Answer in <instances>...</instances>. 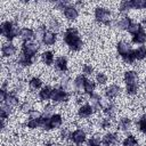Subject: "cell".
<instances>
[{"mask_svg": "<svg viewBox=\"0 0 146 146\" xmlns=\"http://www.w3.org/2000/svg\"><path fill=\"white\" fill-rule=\"evenodd\" d=\"M56 40H57V35H56V33L52 32V31H46V32L42 34V36H41V41H42V43L46 44V46H51V44H54V43L56 42Z\"/></svg>", "mask_w": 146, "mask_h": 146, "instance_id": "obj_11", "label": "cell"}, {"mask_svg": "<svg viewBox=\"0 0 146 146\" xmlns=\"http://www.w3.org/2000/svg\"><path fill=\"white\" fill-rule=\"evenodd\" d=\"M55 66L58 71L60 72H66L68 68V63H67V58L64 56H59L55 59Z\"/></svg>", "mask_w": 146, "mask_h": 146, "instance_id": "obj_18", "label": "cell"}, {"mask_svg": "<svg viewBox=\"0 0 146 146\" xmlns=\"http://www.w3.org/2000/svg\"><path fill=\"white\" fill-rule=\"evenodd\" d=\"M68 98H70V92H68V91H65V90L62 89L60 87L54 88L51 99H52L55 103H65V102L68 100Z\"/></svg>", "mask_w": 146, "mask_h": 146, "instance_id": "obj_5", "label": "cell"}, {"mask_svg": "<svg viewBox=\"0 0 146 146\" xmlns=\"http://www.w3.org/2000/svg\"><path fill=\"white\" fill-rule=\"evenodd\" d=\"M49 26H50V29H51V31L52 32H57V31H59V29H60V24L58 23V21L56 19V18H51L50 19V22H49Z\"/></svg>", "mask_w": 146, "mask_h": 146, "instance_id": "obj_42", "label": "cell"}, {"mask_svg": "<svg viewBox=\"0 0 146 146\" xmlns=\"http://www.w3.org/2000/svg\"><path fill=\"white\" fill-rule=\"evenodd\" d=\"M95 89H96V84H95V82L94 81H91V80H87V82H86V84H84V92L86 94H88L89 96L90 95H92L94 94V91H95Z\"/></svg>", "mask_w": 146, "mask_h": 146, "instance_id": "obj_33", "label": "cell"}, {"mask_svg": "<svg viewBox=\"0 0 146 146\" xmlns=\"http://www.w3.org/2000/svg\"><path fill=\"white\" fill-rule=\"evenodd\" d=\"M59 87H60L62 89H64L65 91H68V92H70L72 89H74V86H73V81H72L70 78H64V79H62Z\"/></svg>", "mask_w": 146, "mask_h": 146, "instance_id": "obj_28", "label": "cell"}, {"mask_svg": "<svg viewBox=\"0 0 146 146\" xmlns=\"http://www.w3.org/2000/svg\"><path fill=\"white\" fill-rule=\"evenodd\" d=\"M70 3L67 2V1H64V0H62V1H56L55 2V6L58 8V9H65V7H67Z\"/></svg>", "mask_w": 146, "mask_h": 146, "instance_id": "obj_47", "label": "cell"}, {"mask_svg": "<svg viewBox=\"0 0 146 146\" xmlns=\"http://www.w3.org/2000/svg\"><path fill=\"white\" fill-rule=\"evenodd\" d=\"M16 50H17V49H16L15 44L11 43V42L3 43L2 48H1V52H2L3 57H10V56L15 55V54H16Z\"/></svg>", "mask_w": 146, "mask_h": 146, "instance_id": "obj_17", "label": "cell"}, {"mask_svg": "<svg viewBox=\"0 0 146 146\" xmlns=\"http://www.w3.org/2000/svg\"><path fill=\"white\" fill-rule=\"evenodd\" d=\"M131 127V120L129 117H122L120 119L119 123H117V128L121 130V131H128Z\"/></svg>", "mask_w": 146, "mask_h": 146, "instance_id": "obj_26", "label": "cell"}, {"mask_svg": "<svg viewBox=\"0 0 146 146\" xmlns=\"http://www.w3.org/2000/svg\"><path fill=\"white\" fill-rule=\"evenodd\" d=\"M52 91L54 89L50 86H44L41 88V90L39 91V97L41 100H48L52 97Z\"/></svg>", "mask_w": 146, "mask_h": 146, "instance_id": "obj_20", "label": "cell"}, {"mask_svg": "<svg viewBox=\"0 0 146 146\" xmlns=\"http://www.w3.org/2000/svg\"><path fill=\"white\" fill-rule=\"evenodd\" d=\"M137 125H138L139 131H141L143 133H146V114L140 116V119L137 122Z\"/></svg>", "mask_w": 146, "mask_h": 146, "instance_id": "obj_39", "label": "cell"}, {"mask_svg": "<svg viewBox=\"0 0 146 146\" xmlns=\"http://www.w3.org/2000/svg\"><path fill=\"white\" fill-rule=\"evenodd\" d=\"M5 121H6V120H2V119H1V130H2V131H5V128H6Z\"/></svg>", "mask_w": 146, "mask_h": 146, "instance_id": "obj_49", "label": "cell"}, {"mask_svg": "<svg viewBox=\"0 0 146 146\" xmlns=\"http://www.w3.org/2000/svg\"><path fill=\"white\" fill-rule=\"evenodd\" d=\"M19 38L24 41V42H30L33 38H35V33L32 29L30 27H23L21 29V33H19Z\"/></svg>", "mask_w": 146, "mask_h": 146, "instance_id": "obj_14", "label": "cell"}, {"mask_svg": "<svg viewBox=\"0 0 146 146\" xmlns=\"http://www.w3.org/2000/svg\"><path fill=\"white\" fill-rule=\"evenodd\" d=\"M1 33H2L3 36H6V39L14 40L15 38H17L19 35L21 29L14 22H11V21H5L1 24Z\"/></svg>", "mask_w": 146, "mask_h": 146, "instance_id": "obj_3", "label": "cell"}, {"mask_svg": "<svg viewBox=\"0 0 146 146\" xmlns=\"http://www.w3.org/2000/svg\"><path fill=\"white\" fill-rule=\"evenodd\" d=\"M124 82L125 84L138 83V74L136 71H127L124 73Z\"/></svg>", "mask_w": 146, "mask_h": 146, "instance_id": "obj_21", "label": "cell"}, {"mask_svg": "<svg viewBox=\"0 0 146 146\" xmlns=\"http://www.w3.org/2000/svg\"><path fill=\"white\" fill-rule=\"evenodd\" d=\"M120 91H121L120 86H117V84H111L110 87L106 88V90H105V96H106L108 99H113V98H115V97L119 96Z\"/></svg>", "mask_w": 146, "mask_h": 146, "instance_id": "obj_16", "label": "cell"}, {"mask_svg": "<svg viewBox=\"0 0 146 146\" xmlns=\"http://www.w3.org/2000/svg\"><path fill=\"white\" fill-rule=\"evenodd\" d=\"M39 48H40V46L35 42H24L22 44V52L27 56L35 57L36 52L39 51Z\"/></svg>", "mask_w": 146, "mask_h": 146, "instance_id": "obj_6", "label": "cell"}, {"mask_svg": "<svg viewBox=\"0 0 146 146\" xmlns=\"http://www.w3.org/2000/svg\"><path fill=\"white\" fill-rule=\"evenodd\" d=\"M132 9H144L146 8V0H131Z\"/></svg>", "mask_w": 146, "mask_h": 146, "instance_id": "obj_37", "label": "cell"}, {"mask_svg": "<svg viewBox=\"0 0 146 146\" xmlns=\"http://www.w3.org/2000/svg\"><path fill=\"white\" fill-rule=\"evenodd\" d=\"M63 40L66 46L73 51H80L82 49L83 42L79 34V31L75 27H67L63 34Z\"/></svg>", "mask_w": 146, "mask_h": 146, "instance_id": "obj_1", "label": "cell"}, {"mask_svg": "<svg viewBox=\"0 0 146 146\" xmlns=\"http://www.w3.org/2000/svg\"><path fill=\"white\" fill-rule=\"evenodd\" d=\"M46 146H54L52 144H50V143H48V144H46Z\"/></svg>", "mask_w": 146, "mask_h": 146, "instance_id": "obj_51", "label": "cell"}, {"mask_svg": "<svg viewBox=\"0 0 146 146\" xmlns=\"http://www.w3.org/2000/svg\"><path fill=\"white\" fill-rule=\"evenodd\" d=\"M64 11V15L67 19L70 21H74L78 16H79V10L75 6H72V5H68L67 7H65V9L63 10Z\"/></svg>", "mask_w": 146, "mask_h": 146, "instance_id": "obj_13", "label": "cell"}, {"mask_svg": "<svg viewBox=\"0 0 146 146\" xmlns=\"http://www.w3.org/2000/svg\"><path fill=\"white\" fill-rule=\"evenodd\" d=\"M13 108L14 107H11V106H8L6 104H2L1 105V108H0V117L2 120H6L9 116V114L13 112Z\"/></svg>", "mask_w": 146, "mask_h": 146, "instance_id": "obj_31", "label": "cell"}, {"mask_svg": "<svg viewBox=\"0 0 146 146\" xmlns=\"http://www.w3.org/2000/svg\"><path fill=\"white\" fill-rule=\"evenodd\" d=\"M100 144H102V139H100V137L97 136V135H95V136H92V137L88 140L87 146H100Z\"/></svg>", "mask_w": 146, "mask_h": 146, "instance_id": "obj_40", "label": "cell"}, {"mask_svg": "<svg viewBox=\"0 0 146 146\" xmlns=\"http://www.w3.org/2000/svg\"><path fill=\"white\" fill-rule=\"evenodd\" d=\"M125 91L128 95L133 96L138 92V83H132V84H125Z\"/></svg>", "mask_w": 146, "mask_h": 146, "instance_id": "obj_36", "label": "cell"}, {"mask_svg": "<svg viewBox=\"0 0 146 146\" xmlns=\"http://www.w3.org/2000/svg\"><path fill=\"white\" fill-rule=\"evenodd\" d=\"M35 62V57H31V56H27L25 54H21L17 59H16V63L21 66V67H27V66H31L33 63Z\"/></svg>", "mask_w": 146, "mask_h": 146, "instance_id": "obj_8", "label": "cell"}, {"mask_svg": "<svg viewBox=\"0 0 146 146\" xmlns=\"http://www.w3.org/2000/svg\"><path fill=\"white\" fill-rule=\"evenodd\" d=\"M116 50H117V54L123 59V62H125L128 64H132L136 60L135 54H133V49L131 48V46L128 42L119 41L116 43Z\"/></svg>", "mask_w": 146, "mask_h": 146, "instance_id": "obj_2", "label": "cell"}, {"mask_svg": "<svg viewBox=\"0 0 146 146\" xmlns=\"http://www.w3.org/2000/svg\"><path fill=\"white\" fill-rule=\"evenodd\" d=\"M89 104L91 105V107H92L94 111H99V110H102L104 107L103 106V99H102V97L98 94H95V92L92 95H90Z\"/></svg>", "mask_w": 146, "mask_h": 146, "instance_id": "obj_9", "label": "cell"}, {"mask_svg": "<svg viewBox=\"0 0 146 146\" xmlns=\"http://www.w3.org/2000/svg\"><path fill=\"white\" fill-rule=\"evenodd\" d=\"M40 119H34V117H29V120L26 121V127L30 129H35V128H40Z\"/></svg>", "mask_w": 146, "mask_h": 146, "instance_id": "obj_34", "label": "cell"}, {"mask_svg": "<svg viewBox=\"0 0 146 146\" xmlns=\"http://www.w3.org/2000/svg\"><path fill=\"white\" fill-rule=\"evenodd\" d=\"M21 110H22V112L30 114V113L33 111V105H32L29 100H26V102H24V103L21 104Z\"/></svg>", "mask_w": 146, "mask_h": 146, "instance_id": "obj_41", "label": "cell"}, {"mask_svg": "<svg viewBox=\"0 0 146 146\" xmlns=\"http://www.w3.org/2000/svg\"><path fill=\"white\" fill-rule=\"evenodd\" d=\"M86 137H87V132L83 129H76L73 132H71L70 139L75 144V145H82L86 141Z\"/></svg>", "mask_w": 146, "mask_h": 146, "instance_id": "obj_7", "label": "cell"}, {"mask_svg": "<svg viewBox=\"0 0 146 146\" xmlns=\"http://www.w3.org/2000/svg\"><path fill=\"white\" fill-rule=\"evenodd\" d=\"M132 42L137 44H144L146 42V31L143 29L135 35H132Z\"/></svg>", "mask_w": 146, "mask_h": 146, "instance_id": "obj_24", "label": "cell"}, {"mask_svg": "<svg viewBox=\"0 0 146 146\" xmlns=\"http://www.w3.org/2000/svg\"><path fill=\"white\" fill-rule=\"evenodd\" d=\"M1 103H2V104H6V105H8V106H11V107L17 106L18 103H19L17 92H15V91H9L8 95L6 96V98H5Z\"/></svg>", "mask_w": 146, "mask_h": 146, "instance_id": "obj_10", "label": "cell"}, {"mask_svg": "<svg viewBox=\"0 0 146 146\" xmlns=\"http://www.w3.org/2000/svg\"><path fill=\"white\" fill-rule=\"evenodd\" d=\"M130 9H132L131 7V0H125V1H122L120 3V7H119V10L121 13H127L129 11Z\"/></svg>", "mask_w": 146, "mask_h": 146, "instance_id": "obj_38", "label": "cell"}, {"mask_svg": "<svg viewBox=\"0 0 146 146\" xmlns=\"http://www.w3.org/2000/svg\"><path fill=\"white\" fill-rule=\"evenodd\" d=\"M122 144H123V146H138V140L136 139L135 136L129 135L123 139Z\"/></svg>", "mask_w": 146, "mask_h": 146, "instance_id": "obj_32", "label": "cell"}, {"mask_svg": "<svg viewBox=\"0 0 146 146\" xmlns=\"http://www.w3.org/2000/svg\"><path fill=\"white\" fill-rule=\"evenodd\" d=\"M41 60H42V63L43 64H46V65H51L52 63H54V54H52V51H44V52H42V55H41Z\"/></svg>", "mask_w": 146, "mask_h": 146, "instance_id": "obj_27", "label": "cell"}, {"mask_svg": "<svg viewBox=\"0 0 146 146\" xmlns=\"http://www.w3.org/2000/svg\"><path fill=\"white\" fill-rule=\"evenodd\" d=\"M132 23H133V22L131 21L130 17H128V16H123V17H121V18L117 21L116 26H117L120 30H128Z\"/></svg>", "mask_w": 146, "mask_h": 146, "instance_id": "obj_22", "label": "cell"}, {"mask_svg": "<svg viewBox=\"0 0 146 146\" xmlns=\"http://www.w3.org/2000/svg\"><path fill=\"white\" fill-rule=\"evenodd\" d=\"M29 86H30L31 89L38 90V89H40V88L42 87V80H41L40 78H38V76H33V78L30 79Z\"/></svg>", "mask_w": 146, "mask_h": 146, "instance_id": "obj_30", "label": "cell"}, {"mask_svg": "<svg viewBox=\"0 0 146 146\" xmlns=\"http://www.w3.org/2000/svg\"><path fill=\"white\" fill-rule=\"evenodd\" d=\"M49 121H50V128L51 129H56V128H59L63 123V119H62V115L60 114H52L50 117H49Z\"/></svg>", "mask_w": 146, "mask_h": 146, "instance_id": "obj_23", "label": "cell"}, {"mask_svg": "<svg viewBox=\"0 0 146 146\" xmlns=\"http://www.w3.org/2000/svg\"><path fill=\"white\" fill-rule=\"evenodd\" d=\"M52 114H55V107L52 105H46L42 115L43 116H51Z\"/></svg>", "mask_w": 146, "mask_h": 146, "instance_id": "obj_44", "label": "cell"}, {"mask_svg": "<svg viewBox=\"0 0 146 146\" xmlns=\"http://www.w3.org/2000/svg\"><path fill=\"white\" fill-rule=\"evenodd\" d=\"M95 18L97 22L102 24L111 25L112 24V11L105 7H97L95 9Z\"/></svg>", "mask_w": 146, "mask_h": 146, "instance_id": "obj_4", "label": "cell"}, {"mask_svg": "<svg viewBox=\"0 0 146 146\" xmlns=\"http://www.w3.org/2000/svg\"><path fill=\"white\" fill-rule=\"evenodd\" d=\"M99 127L102 128V129H107V128H110L111 127V124H112V122H111V119H108V117H105V119H102V120H99Z\"/></svg>", "mask_w": 146, "mask_h": 146, "instance_id": "obj_45", "label": "cell"}, {"mask_svg": "<svg viewBox=\"0 0 146 146\" xmlns=\"http://www.w3.org/2000/svg\"><path fill=\"white\" fill-rule=\"evenodd\" d=\"M103 112H104L105 115L108 116V119H111V117H113V116L115 115V113H116V106H115L113 103H110V104H107V105H105V106L103 107Z\"/></svg>", "mask_w": 146, "mask_h": 146, "instance_id": "obj_25", "label": "cell"}, {"mask_svg": "<svg viewBox=\"0 0 146 146\" xmlns=\"http://www.w3.org/2000/svg\"><path fill=\"white\" fill-rule=\"evenodd\" d=\"M144 29V26L140 24V23H132L131 25H130V27L128 29V32L131 34V35H135L136 33H138L140 30H143Z\"/></svg>", "mask_w": 146, "mask_h": 146, "instance_id": "obj_35", "label": "cell"}, {"mask_svg": "<svg viewBox=\"0 0 146 146\" xmlns=\"http://www.w3.org/2000/svg\"><path fill=\"white\" fill-rule=\"evenodd\" d=\"M140 24H141V25H146V19H144L143 23H140Z\"/></svg>", "mask_w": 146, "mask_h": 146, "instance_id": "obj_50", "label": "cell"}, {"mask_svg": "<svg viewBox=\"0 0 146 146\" xmlns=\"http://www.w3.org/2000/svg\"><path fill=\"white\" fill-rule=\"evenodd\" d=\"M117 141H119V136H117L116 133H114V132H108V133H106V135L103 137V139H102V143H103L105 146H114V145L117 144Z\"/></svg>", "mask_w": 146, "mask_h": 146, "instance_id": "obj_12", "label": "cell"}, {"mask_svg": "<svg viewBox=\"0 0 146 146\" xmlns=\"http://www.w3.org/2000/svg\"><path fill=\"white\" fill-rule=\"evenodd\" d=\"M96 81H97L99 84H105V83L107 82V76H106V74H105V73H102V72L97 73V75H96Z\"/></svg>", "mask_w": 146, "mask_h": 146, "instance_id": "obj_43", "label": "cell"}, {"mask_svg": "<svg viewBox=\"0 0 146 146\" xmlns=\"http://www.w3.org/2000/svg\"><path fill=\"white\" fill-rule=\"evenodd\" d=\"M82 72H83V74H86V75H90V74L94 73V67H92L90 64H83V66H82Z\"/></svg>", "mask_w": 146, "mask_h": 146, "instance_id": "obj_46", "label": "cell"}, {"mask_svg": "<svg viewBox=\"0 0 146 146\" xmlns=\"http://www.w3.org/2000/svg\"><path fill=\"white\" fill-rule=\"evenodd\" d=\"M133 54H135V58L137 60H143L146 58V47L145 46H140L138 47L137 49L133 50Z\"/></svg>", "mask_w": 146, "mask_h": 146, "instance_id": "obj_29", "label": "cell"}, {"mask_svg": "<svg viewBox=\"0 0 146 146\" xmlns=\"http://www.w3.org/2000/svg\"><path fill=\"white\" fill-rule=\"evenodd\" d=\"M70 136H71V132H70L67 129H64V130L60 132V137H62V139H68Z\"/></svg>", "mask_w": 146, "mask_h": 146, "instance_id": "obj_48", "label": "cell"}, {"mask_svg": "<svg viewBox=\"0 0 146 146\" xmlns=\"http://www.w3.org/2000/svg\"><path fill=\"white\" fill-rule=\"evenodd\" d=\"M87 78L83 75V74H80L78 75L74 81H73V86H74V90L75 91H82V89H84V84L87 82Z\"/></svg>", "mask_w": 146, "mask_h": 146, "instance_id": "obj_19", "label": "cell"}, {"mask_svg": "<svg viewBox=\"0 0 146 146\" xmlns=\"http://www.w3.org/2000/svg\"><path fill=\"white\" fill-rule=\"evenodd\" d=\"M92 113H94V110H92V107H91L90 104H83V105H81L80 108L78 110V115H79V117H81V119H87V117H89Z\"/></svg>", "mask_w": 146, "mask_h": 146, "instance_id": "obj_15", "label": "cell"}]
</instances>
